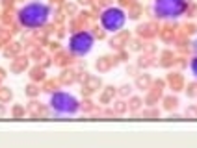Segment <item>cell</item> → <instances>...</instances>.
<instances>
[{"mask_svg": "<svg viewBox=\"0 0 197 148\" xmlns=\"http://www.w3.org/2000/svg\"><path fill=\"white\" fill-rule=\"evenodd\" d=\"M108 59H110V58H101V59L97 61V69L101 70V72H104V70H108V69H110V63H108Z\"/></svg>", "mask_w": 197, "mask_h": 148, "instance_id": "ba28073f", "label": "cell"}, {"mask_svg": "<svg viewBox=\"0 0 197 148\" xmlns=\"http://www.w3.org/2000/svg\"><path fill=\"white\" fill-rule=\"evenodd\" d=\"M177 98H167V100H165V107L167 109H171V107H177Z\"/></svg>", "mask_w": 197, "mask_h": 148, "instance_id": "2e32d148", "label": "cell"}, {"mask_svg": "<svg viewBox=\"0 0 197 148\" xmlns=\"http://www.w3.org/2000/svg\"><path fill=\"white\" fill-rule=\"evenodd\" d=\"M4 113H6V109H4V107H2V106H0V117H2V115H4Z\"/></svg>", "mask_w": 197, "mask_h": 148, "instance_id": "44dd1931", "label": "cell"}, {"mask_svg": "<svg viewBox=\"0 0 197 148\" xmlns=\"http://www.w3.org/2000/svg\"><path fill=\"white\" fill-rule=\"evenodd\" d=\"M61 82H63V83H72V82H75V76H72V72H63Z\"/></svg>", "mask_w": 197, "mask_h": 148, "instance_id": "5bb4252c", "label": "cell"}, {"mask_svg": "<svg viewBox=\"0 0 197 148\" xmlns=\"http://www.w3.org/2000/svg\"><path fill=\"white\" fill-rule=\"evenodd\" d=\"M186 117L191 118V120H197V107H195V106L186 107Z\"/></svg>", "mask_w": 197, "mask_h": 148, "instance_id": "30bf717a", "label": "cell"}, {"mask_svg": "<svg viewBox=\"0 0 197 148\" xmlns=\"http://www.w3.org/2000/svg\"><path fill=\"white\" fill-rule=\"evenodd\" d=\"M26 93H28V96H35V94H37L39 91H37V87H35V85H28Z\"/></svg>", "mask_w": 197, "mask_h": 148, "instance_id": "e0dca14e", "label": "cell"}, {"mask_svg": "<svg viewBox=\"0 0 197 148\" xmlns=\"http://www.w3.org/2000/svg\"><path fill=\"white\" fill-rule=\"evenodd\" d=\"M125 20H127V17H125V13H123L121 9H117V8H110V9H106L104 13H102V17H101V22H102V26L108 30V32H119L123 26H125Z\"/></svg>", "mask_w": 197, "mask_h": 148, "instance_id": "277c9868", "label": "cell"}, {"mask_svg": "<svg viewBox=\"0 0 197 148\" xmlns=\"http://www.w3.org/2000/svg\"><path fill=\"white\" fill-rule=\"evenodd\" d=\"M136 85L139 87V89H147L151 85V78H149V74H143V76H138V80H136Z\"/></svg>", "mask_w": 197, "mask_h": 148, "instance_id": "52a82bcc", "label": "cell"}, {"mask_svg": "<svg viewBox=\"0 0 197 148\" xmlns=\"http://www.w3.org/2000/svg\"><path fill=\"white\" fill-rule=\"evenodd\" d=\"M127 109H128V104H125L123 100H121V102H115V111H117V113H125Z\"/></svg>", "mask_w": 197, "mask_h": 148, "instance_id": "4fadbf2b", "label": "cell"}, {"mask_svg": "<svg viewBox=\"0 0 197 148\" xmlns=\"http://www.w3.org/2000/svg\"><path fill=\"white\" fill-rule=\"evenodd\" d=\"M186 9V0H156L154 13L160 19H175Z\"/></svg>", "mask_w": 197, "mask_h": 148, "instance_id": "7a4b0ae2", "label": "cell"}, {"mask_svg": "<svg viewBox=\"0 0 197 148\" xmlns=\"http://www.w3.org/2000/svg\"><path fill=\"white\" fill-rule=\"evenodd\" d=\"M93 46V37L87 32H80L75 33L69 41V50L75 54V56H86Z\"/></svg>", "mask_w": 197, "mask_h": 148, "instance_id": "5b68a950", "label": "cell"}, {"mask_svg": "<svg viewBox=\"0 0 197 148\" xmlns=\"http://www.w3.org/2000/svg\"><path fill=\"white\" fill-rule=\"evenodd\" d=\"M130 50H139V41H132L130 43Z\"/></svg>", "mask_w": 197, "mask_h": 148, "instance_id": "d6986e66", "label": "cell"}, {"mask_svg": "<svg viewBox=\"0 0 197 148\" xmlns=\"http://www.w3.org/2000/svg\"><path fill=\"white\" fill-rule=\"evenodd\" d=\"M139 107H141V100H139V98H130L128 109H132V111H138Z\"/></svg>", "mask_w": 197, "mask_h": 148, "instance_id": "8fae6325", "label": "cell"}, {"mask_svg": "<svg viewBox=\"0 0 197 148\" xmlns=\"http://www.w3.org/2000/svg\"><path fill=\"white\" fill-rule=\"evenodd\" d=\"M98 87H101V78H97V76H87V80H86V89L91 93V91H97Z\"/></svg>", "mask_w": 197, "mask_h": 148, "instance_id": "8992f818", "label": "cell"}, {"mask_svg": "<svg viewBox=\"0 0 197 148\" xmlns=\"http://www.w3.org/2000/svg\"><path fill=\"white\" fill-rule=\"evenodd\" d=\"M130 93H132V87H130V85H121V87H119V94H121V96H127V94H130Z\"/></svg>", "mask_w": 197, "mask_h": 148, "instance_id": "9a60e30c", "label": "cell"}, {"mask_svg": "<svg viewBox=\"0 0 197 148\" xmlns=\"http://www.w3.org/2000/svg\"><path fill=\"white\" fill-rule=\"evenodd\" d=\"M191 72H193V76L197 78V58L191 61Z\"/></svg>", "mask_w": 197, "mask_h": 148, "instance_id": "ac0fdd59", "label": "cell"}, {"mask_svg": "<svg viewBox=\"0 0 197 148\" xmlns=\"http://www.w3.org/2000/svg\"><path fill=\"white\" fill-rule=\"evenodd\" d=\"M50 107L58 113H63V115H72L78 111V100L75 96H71L67 93H54L52 98H50Z\"/></svg>", "mask_w": 197, "mask_h": 148, "instance_id": "3957f363", "label": "cell"}, {"mask_svg": "<svg viewBox=\"0 0 197 148\" xmlns=\"http://www.w3.org/2000/svg\"><path fill=\"white\" fill-rule=\"evenodd\" d=\"M113 93H115V91H113V87H106V91H104V94L101 96V100H102L104 104H106V102H110V98L113 96Z\"/></svg>", "mask_w": 197, "mask_h": 148, "instance_id": "9c48e42d", "label": "cell"}, {"mask_svg": "<svg viewBox=\"0 0 197 148\" xmlns=\"http://www.w3.org/2000/svg\"><path fill=\"white\" fill-rule=\"evenodd\" d=\"M9 98H11V91L6 89V87H2V91H0V100L6 102V100H9Z\"/></svg>", "mask_w": 197, "mask_h": 148, "instance_id": "7c38bea8", "label": "cell"}, {"mask_svg": "<svg viewBox=\"0 0 197 148\" xmlns=\"http://www.w3.org/2000/svg\"><path fill=\"white\" fill-rule=\"evenodd\" d=\"M193 48H195V52H197V41H195V46H193Z\"/></svg>", "mask_w": 197, "mask_h": 148, "instance_id": "7402d4cb", "label": "cell"}, {"mask_svg": "<svg viewBox=\"0 0 197 148\" xmlns=\"http://www.w3.org/2000/svg\"><path fill=\"white\" fill-rule=\"evenodd\" d=\"M169 120H182V117H180V115H171Z\"/></svg>", "mask_w": 197, "mask_h": 148, "instance_id": "ffe728a7", "label": "cell"}, {"mask_svg": "<svg viewBox=\"0 0 197 148\" xmlns=\"http://www.w3.org/2000/svg\"><path fill=\"white\" fill-rule=\"evenodd\" d=\"M19 19L26 28H39L48 19V8L45 4H39V2H32L26 8L20 9Z\"/></svg>", "mask_w": 197, "mask_h": 148, "instance_id": "6da1fadb", "label": "cell"}]
</instances>
